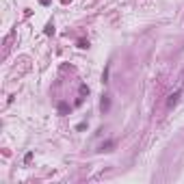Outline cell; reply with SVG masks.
Masks as SVG:
<instances>
[{"instance_id": "5", "label": "cell", "mask_w": 184, "mask_h": 184, "mask_svg": "<svg viewBox=\"0 0 184 184\" xmlns=\"http://www.w3.org/2000/svg\"><path fill=\"white\" fill-rule=\"evenodd\" d=\"M110 147H113V141H108V143H104L102 147H100V150H102V152H108V150H110Z\"/></svg>"}, {"instance_id": "8", "label": "cell", "mask_w": 184, "mask_h": 184, "mask_svg": "<svg viewBox=\"0 0 184 184\" xmlns=\"http://www.w3.org/2000/svg\"><path fill=\"white\" fill-rule=\"evenodd\" d=\"M39 2H41L43 7H48V4H50V0H39Z\"/></svg>"}, {"instance_id": "1", "label": "cell", "mask_w": 184, "mask_h": 184, "mask_svg": "<svg viewBox=\"0 0 184 184\" xmlns=\"http://www.w3.org/2000/svg\"><path fill=\"white\" fill-rule=\"evenodd\" d=\"M178 100H180V91H176V93H171V95H169L167 106H176V104H178Z\"/></svg>"}, {"instance_id": "7", "label": "cell", "mask_w": 184, "mask_h": 184, "mask_svg": "<svg viewBox=\"0 0 184 184\" xmlns=\"http://www.w3.org/2000/svg\"><path fill=\"white\" fill-rule=\"evenodd\" d=\"M24 160H26V162H31V160H33V152L26 154V156H24Z\"/></svg>"}, {"instance_id": "6", "label": "cell", "mask_w": 184, "mask_h": 184, "mask_svg": "<svg viewBox=\"0 0 184 184\" xmlns=\"http://www.w3.org/2000/svg\"><path fill=\"white\" fill-rule=\"evenodd\" d=\"M80 93H82V95L89 93V87H87V85H80Z\"/></svg>"}, {"instance_id": "3", "label": "cell", "mask_w": 184, "mask_h": 184, "mask_svg": "<svg viewBox=\"0 0 184 184\" xmlns=\"http://www.w3.org/2000/svg\"><path fill=\"white\" fill-rule=\"evenodd\" d=\"M45 35H54V24H52V22L45 26Z\"/></svg>"}, {"instance_id": "2", "label": "cell", "mask_w": 184, "mask_h": 184, "mask_svg": "<svg viewBox=\"0 0 184 184\" xmlns=\"http://www.w3.org/2000/svg\"><path fill=\"white\" fill-rule=\"evenodd\" d=\"M108 106H110V100H108V98H104V100H102V110H104V113L108 110Z\"/></svg>"}, {"instance_id": "4", "label": "cell", "mask_w": 184, "mask_h": 184, "mask_svg": "<svg viewBox=\"0 0 184 184\" xmlns=\"http://www.w3.org/2000/svg\"><path fill=\"white\" fill-rule=\"evenodd\" d=\"M102 82H104V85H106V82H108V65L104 67V74H102Z\"/></svg>"}]
</instances>
